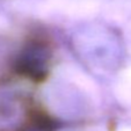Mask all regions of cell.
Wrapping results in <instances>:
<instances>
[{
  "label": "cell",
  "mask_w": 131,
  "mask_h": 131,
  "mask_svg": "<svg viewBox=\"0 0 131 131\" xmlns=\"http://www.w3.org/2000/svg\"><path fill=\"white\" fill-rule=\"evenodd\" d=\"M51 49L48 40L40 35L28 38L14 59V69L19 74L34 81H41L48 74Z\"/></svg>",
  "instance_id": "6da1fadb"
}]
</instances>
